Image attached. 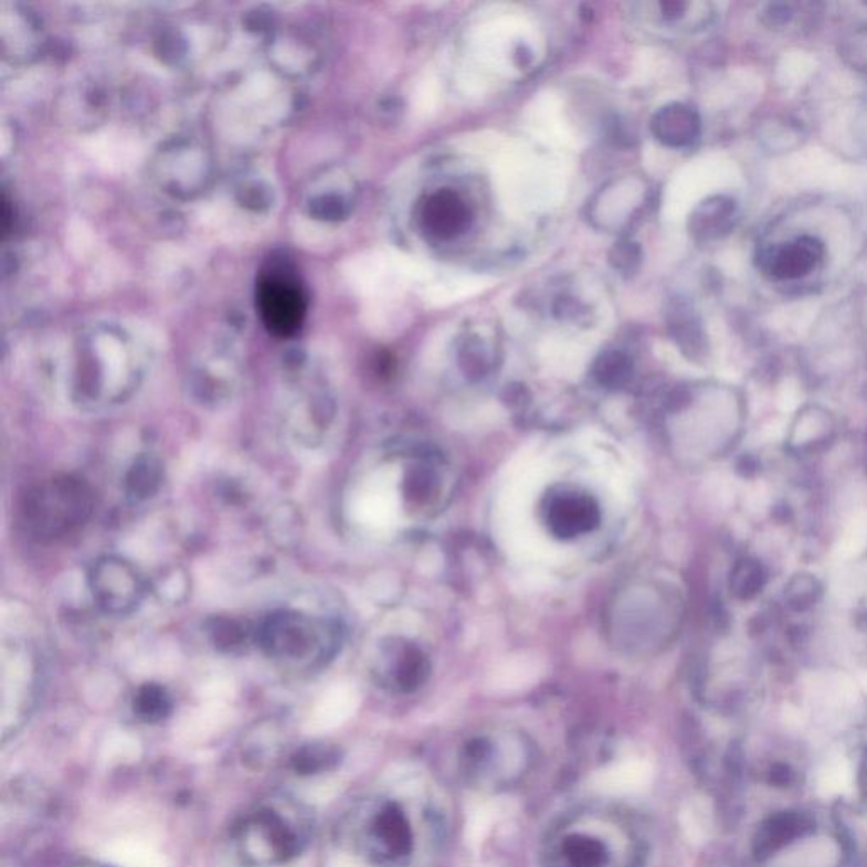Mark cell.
<instances>
[{
	"label": "cell",
	"instance_id": "obj_26",
	"mask_svg": "<svg viewBox=\"0 0 867 867\" xmlns=\"http://www.w3.org/2000/svg\"><path fill=\"white\" fill-rule=\"evenodd\" d=\"M212 634L218 646H225L228 649L240 646L243 639H246V632H243V627L234 621L215 622Z\"/></svg>",
	"mask_w": 867,
	"mask_h": 867
},
{
	"label": "cell",
	"instance_id": "obj_4",
	"mask_svg": "<svg viewBox=\"0 0 867 867\" xmlns=\"http://www.w3.org/2000/svg\"><path fill=\"white\" fill-rule=\"evenodd\" d=\"M536 762L529 737L512 730L469 737L459 752V773L468 786L483 793L507 792L526 780Z\"/></svg>",
	"mask_w": 867,
	"mask_h": 867
},
{
	"label": "cell",
	"instance_id": "obj_6",
	"mask_svg": "<svg viewBox=\"0 0 867 867\" xmlns=\"http://www.w3.org/2000/svg\"><path fill=\"white\" fill-rule=\"evenodd\" d=\"M260 647L285 663H323L335 653V631L324 622L297 612L269 615L256 634Z\"/></svg>",
	"mask_w": 867,
	"mask_h": 867
},
{
	"label": "cell",
	"instance_id": "obj_7",
	"mask_svg": "<svg viewBox=\"0 0 867 867\" xmlns=\"http://www.w3.org/2000/svg\"><path fill=\"white\" fill-rule=\"evenodd\" d=\"M256 304L266 329L278 338H290L304 323V290L287 273H263L256 290Z\"/></svg>",
	"mask_w": 867,
	"mask_h": 867
},
{
	"label": "cell",
	"instance_id": "obj_25",
	"mask_svg": "<svg viewBox=\"0 0 867 867\" xmlns=\"http://www.w3.org/2000/svg\"><path fill=\"white\" fill-rule=\"evenodd\" d=\"M462 367L469 377H483L488 368L487 355L476 339L468 341L462 349Z\"/></svg>",
	"mask_w": 867,
	"mask_h": 867
},
{
	"label": "cell",
	"instance_id": "obj_11",
	"mask_svg": "<svg viewBox=\"0 0 867 867\" xmlns=\"http://www.w3.org/2000/svg\"><path fill=\"white\" fill-rule=\"evenodd\" d=\"M469 209L465 200L450 189L431 193L422 203L421 224L429 236L453 240L468 228Z\"/></svg>",
	"mask_w": 867,
	"mask_h": 867
},
{
	"label": "cell",
	"instance_id": "obj_1",
	"mask_svg": "<svg viewBox=\"0 0 867 867\" xmlns=\"http://www.w3.org/2000/svg\"><path fill=\"white\" fill-rule=\"evenodd\" d=\"M646 840L612 808H583L551 828L542 846L544 867H643Z\"/></svg>",
	"mask_w": 867,
	"mask_h": 867
},
{
	"label": "cell",
	"instance_id": "obj_2",
	"mask_svg": "<svg viewBox=\"0 0 867 867\" xmlns=\"http://www.w3.org/2000/svg\"><path fill=\"white\" fill-rule=\"evenodd\" d=\"M314 835V813L300 800L273 795L256 803L234 827V844L243 863L275 867L300 856Z\"/></svg>",
	"mask_w": 867,
	"mask_h": 867
},
{
	"label": "cell",
	"instance_id": "obj_17",
	"mask_svg": "<svg viewBox=\"0 0 867 867\" xmlns=\"http://www.w3.org/2000/svg\"><path fill=\"white\" fill-rule=\"evenodd\" d=\"M173 708L167 688L158 683H146L136 691L133 710L139 720L146 723H158L167 719Z\"/></svg>",
	"mask_w": 867,
	"mask_h": 867
},
{
	"label": "cell",
	"instance_id": "obj_16",
	"mask_svg": "<svg viewBox=\"0 0 867 867\" xmlns=\"http://www.w3.org/2000/svg\"><path fill=\"white\" fill-rule=\"evenodd\" d=\"M341 762V751L330 744H307L294 752L292 770L298 776H317L336 770Z\"/></svg>",
	"mask_w": 867,
	"mask_h": 867
},
{
	"label": "cell",
	"instance_id": "obj_23",
	"mask_svg": "<svg viewBox=\"0 0 867 867\" xmlns=\"http://www.w3.org/2000/svg\"><path fill=\"white\" fill-rule=\"evenodd\" d=\"M641 262H643V251L639 244L632 241H621L610 251V263L622 275H634L639 269Z\"/></svg>",
	"mask_w": 867,
	"mask_h": 867
},
{
	"label": "cell",
	"instance_id": "obj_20",
	"mask_svg": "<svg viewBox=\"0 0 867 867\" xmlns=\"http://www.w3.org/2000/svg\"><path fill=\"white\" fill-rule=\"evenodd\" d=\"M764 581H766V577H764L761 564L752 559H746L733 570L730 589L739 599L748 600L761 592Z\"/></svg>",
	"mask_w": 867,
	"mask_h": 867
},
{
	"label": "cell",
	"instance_id": "obj_13",
	"mask_svg": "<svg viewBox=\"0 0 867 867\" xmlns=\"http://www.w3.org/2000/svg\"><path fill=\"white\" fill-rule=\"evenodd\" d=\"M737 219V205L730 197L713 195L698 203L690 215L691 236L700 243L720 240L732 231Z\"/></svg>",
	"mask_w": 867,
	"mask_h": 867
},
{
	"label": "cell",
	"instance_id": "obj_12",
	"mask_svg": "<svg viewBox=\"0 0 867 867\" xmlns=\"http://www.w3.org/2000/svg\"><path fill=\"white\" fill-rule=\"evenodd\" d=\"M700 116L685 104H669L654 114L651 129L656 139L669 148H686L700 136Z\"/></svg>",
	"mask_w": 867,
	"mask_h": 867
},
{
	"label": "cell",
	"instance_id": "obj_28",
	"mask_svg": "<svg viewBox=\"0 0 867 867\" xmlns=\"http://www.w3.org/2000/svg\"><path fill=\"white\" fill-rule=\"evenodd\" d=\"M688 8H690V4H686L683 0H665V2L659 4L663 18L666 21H679V19L685 18V12Z\"/></svg>",
	"mask_w": 867,
	"mask_h": 867
},
{
	"label": "cell",
	"instance_id": "obj_24",
	"mask_svg": "<svg viewBox=\"0 0 867 867\" xmlns=\"http://www.w3.org/2000/svg\"><path fill=\"white\" fill-rule=\"evenodd\" d=\"M406 494L412 500L422 501L431 495L436 487V476L425 468H415L411 475L406 476Z\"/></svg>",
	"mask_w": 867,
	"mask_h": 867
},
{
	"label": "cell",
	"instance_id": "obj_27",
	"mask_svg": "<svg viewBox=\"0 0 867 867\" xmlns=\"http://www.w3.org/2000/svg\"><path fill=\"white\" fill-rule=\"evenodd\" d=\"M793 11L792 6L787 4H770L766 11L762 12V22L768 25L770 30H780L787 22L792 21Z\"/></svg>",
	"mask_w": 867,
	"mask_h": 867
},
{
	"label": "cell",
	"instance_id": "obj_9",
	"mask_svg": "<svg viewBox=\"0 0 867 867\" xmlns=\"http://www.w3.org/2000/svg\"><path fill=\"white\" fill-rule=\"evenodd\" d=\"M91 584L94 599L109 614H127L141 600V580L123 559H101L92 571Z\"/></svg>",
	"mask_w": 867,
	"mask_h": 867
},
{
	"label": "cell",
	"instance_id": "obj_22",
	"mask_svg": "<svg viewBox=\"0 0 867 867\" xmlns=\"http://www.w3.org/2000/svg\"><path fill=\"white\" fill-rule=\"evenodd\" d=\"M840 55L850 68L867 73V28H860L844 38Z\"/></svg>",
	"mask_w": 867,
	"mask_h": 867
},
{
	"label": "cell",
	"instance_id": "obj_3",
	"mask_svg": "<svg viewBox=\"0 0 867 867\" xmlns=\"http://www.w3.org/2000/svg\"><path fill=\"white\" fill-rule=\"evenodd\" d=\"M341 831L348 846L371 867H411L414 863V821L397 800H363L346 815Z\"/></svg>",
	"mask_w": 867,
	"mask_h": 867
},
{
	"label": "cell",
	"instance_id": "obj_29",
	"mask_svg": "<svg viewBox=\"0 0 867 867\" xmlns=\"http://www.w3.org/2000/svg\"><path fill=\"white\" fill-rule=\"evenodd\" d=\"M72 867H110V866H106V864H98V863H81V864H75V866Z\"/></svg>",
	"mask_w": 867,
	"mask_h": 867
},
{
	"label": "cell",
	"instance_id": "obj_15",
	"mask_svg": "<svg viewBox=\"0 0 867 867\" xmlns=\"http://www.w3.org/2000/svg\"><path fill=\"white\" fill-rule=\"evenodd\" d=\"M668 324L673 338L678 342L685 355L690 356V358H698V356L704 355L705 346H707L704 329H701L697 313H695L694 307L688 302H672L668 310Z\"/></svg>",
	"mask_w": 867,
	"mask_h": 867
},
{
	"label": "cell",
	"instance_id": "obj_10",
	"mask_svg": "<svg viewBox=\"0 0 867 867\" xmlns=\"http://www.w3.org/2000/svg\"><path fill=\"white\" fill-rule=\"evenodd\" d=\"M825 258V244L818 237H796L790 243L762 247L758 266L764 275L776 279H799L808 276Z\"/></svg>",
	"mask_w": 867,
	"mask_h": 867
},
{
	"label": "cell",
	"instance_id": "obj_18",
	"mask_svg": "<svg viewBox=\"0 0 867 867\" xmlns=\"http://www.w3.org/2000/svg\"><path fill=\"white\" fill-rule=\"evenodd\" d=\"M634 374V363L625 352L605 351L593 364V377L600 385L609 390L622 389L627 385Z\"/></svg>",
	"mask_w": 867,
	"mask_h": 867
},
{
	"label": "cell",
	"instance_id": "obj_14",
	"mask_svg": "<svg viewBox=\"0 0 867 867\" xmlns=\"http://www.w3.org/2000/svg\"><path fill=\"white\" fill-rule=\"evenodd\" d=\"M390 657L393 659H390L387 669V681L397 691L412 694L427 681L431 665L427 656L417 646L402 644Z\"/></svg>",
	"mask_w": 867,
	"mask_h": 867
},
{
	"label": "cell",
	"instance_id": "obj_5",
	"mask_svg": "<svg viewBox=\"0 0 867 867\" xmlns=\"http://www.w3.org/2000/svg\"><path fill=\"white\" fill-rule=\"evenodd\" d=\"M94 508L91 487L73 476H56L22 498L21 522L31 538L56 541L84 526Z\"/></svg>",
	"mask_w": 867,
	"mask_h": 867
},
{
	"label": "cell",
	"instance_id": "obj_19",
	"mask_svg": "<svg viewBox=\"0 0 867 867\" xmlns=\"http://www.w3.org/2000/svg\"><path fill=\"white\" fill-rule=\"evenodd\" d=\"M161 483V466L152 457H139L127 475V491L136 498L151 497Z\"/></svg>",
	"mask_w": 867,
	"mask_h": 867
},
{
	"label": "cell",
	"instance_id": "obj_8",
	"mask_svg": "<svg viewBox=\"0 0 867 867\" xmlns=\"http://www.w3.org/2000/svg\"><path fill=\"white\" fill-rule=\"evenodd\" d=\"M544 520L559 539H574L592 532L600 524L595 498L574 488H558L546 497Z\"/></svg>",
	"mask_w": 867,
	"mask_h": 867
},
{
	"label": "cell",
	"instance_id": "obj_21",
	"mask_svg": "<svg viewBox=\"0 0 867 867\" xmlns=\"http://www.w3.org/2000/svg\"><path fill=\"white\" fill-rule=\"evenodd\" d=\"M822 586L815 578L810 574H799L787 584L786 600L790 606L795 610H806L815 605L821 596Z\"/></svg>",
	"mask_w": 867,
	"mask_h": 867
}]
</instances>
